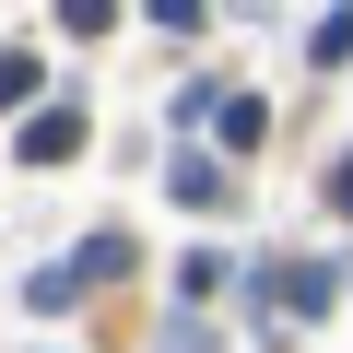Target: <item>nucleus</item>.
Masks as SVG:
<instances>
[{"label":"nucleus","instance_id":"f257e3e1","mask_svg":"<svg viewBox=\"0 0 353 353\" xmlns=\"http://www.w3.org/2000/svg\"><path fill=\"white\" fill-rule=\"evenodd\" d=\"M248 306H259L271 330H306V318L341 306V259H259V271H248Z\"/></svg>","mask_w":353,"mask_h":353},{"label":"nucleus","instance_id":"f03ea898","mask_svg":"<svg viewBox=\"0 0 353 353\" xmlns=\"http://www.w3.org/2000/svg\"><path fill=\"white\" fill-rule=\"evenodd\" d=\"M83 141H94V130H83V106H71V94H36V106H24V130H12V165H71Z\"/></svg>","mask_w":353,"mask_h":353},{"label":"nucleus","instance_id":"7ed1b4c3","mask_svg":"<svg viewBox=\"0 0 353 353\" xmlns=\"http://www.w3.org/2000/svg\"><path fill=\"white\" fill-rule=\"evenodd\" d=\"M59 271H71L83 294H94V283H118V271H130V236H118V224H94V236H83V248H71Z\"/></svg>","mask_w":353,"mask_h":353},{"label":"nucleus","instance_id":"20e7f679","mask_svg":"<svg viewBox=\"0 0 353 353\" xmlns=\"http://www.w3.org/2000/svg\"><path fill=\"white\" fill-rule=\"evenodd\" d=\"M212 118H224V153H259V141H271V106H259L248 83H236V94H212Z\"/></svg>","mask_w":353,"mask_h":353},{"label":"nucleus","instance_id":"39448f33","mask_svg":"<svg viewBox=\"0 0 353 353\" xmlns=\"http://www.w3.org/2000/svg\"><path fill=\"white\" fill-rule=\"evenodd\" d=\"M165 189H176V201H189V212H212V201H224V165H212V153L189 141V153H176V165H165Z\"/></svg>","mask_w":353,"mask_h":353},{"label":"nucleus","instance_id":"423d86ee","mask_svg":"<svg viewBox=\"0 0 353 353\" xmlns=\"http://www.w3.org/2000/svg\"><path fill=\"white\" fill-rule=\"evenodd\" d=\"M36 106V48H0V118Z\"/></svg>","mask_w":353,"mask_h":353},{"label":"nucleus","instance_id":"0eeeda50","mask_svg":"<svg viewBox=\"0 0 353 353\" xmlns=\"http://www.w3.org/2000/svg\"><path fill=\"white\" fill-rule=\"evenodd\" d=\"M176 294L212 306V294H224V248H189V259H176Z\"/></svg>","mask_w":353,"mask_h":353},{"label":"nucleus","instance_id":"6e6552de","mask_svg":"<svg viewBox=\"0 0 353 353\" xmlns=\"http://www.w3.org/2000/svg\"><path fill=\"white\" fill-rule=\"evenodd\" d=\"M306 59H318V71H341V59H353V0H341V12H318V36H306Z\"/></svg>","mask_w":353,"mask_h":353},{"label":"nucleus","instance_id":"1a4fd4ad","mask_svg":"<svg viewBox=\"0 0 353 353\" xmlns=\"http://www.w3.org/2000/svg\"><path fill=\"white\" fill-rule=\"evenodd\" d=\"M24 306H36V318H59V306H83V283L48 259V271H24Z\"/></svg>","mask_w":353,"mask_h":353},{"label":"nucleus","instance_id":"9d476101","mask_svg":"<svg viewBox=\"0 0 353 353\" xmlns=\"http://www.w3.org/2000/svg\"><path fill=\"white\" fill-rule=\"evenodd\" d=\"M201 12H212V0H141V24H153V36H201Z\"/></svg>","mask_w":353,"mask_h":353},{"label":"nucleus","instance_id":"9b49d317","mask_svg":"<svg viewBox=\"0 0 353 353\" xmlns=\"http://www.w3.org/2000/svg\"><path fill=\"white\" fill-rule=\"evenodd\" d=\"M59 36H118V0H59Z\"/></svg>","mask_w":353,"mask_h":353},{"label":"nucleus","instance_id":"f8f14e48","mask_svg":"<svg viewBox=\"0 0 353 353\" xmlns=\"http://www.w3.org/2000/svg\"><path fill=\"white\" fill-rule=\"evenodd\" d=\"M330 212H341V224H353V153H341V165H330Z\"/></svg>","mask_w":353,"mask_h":353}]
</instances>
